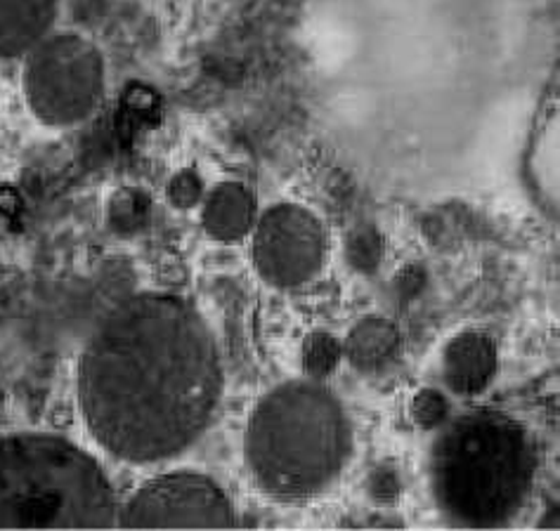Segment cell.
<instances>
[{"mask_svg":"<svg viewBox=\"0 0 560 531\" xmlns=\"http://www.w3.org/2000/svg\"><path fill=\"white\" fill-rule=\"evenodd\" d=\"M258 220L256 197L242 182H220L203 199L201 223L215 241H240Z\"/></svg>","mask_w":560,"mask_h":531,"instance_id":"cell-10","label":"cell"},{"mask_svg":"<svg viewBox=\"0 0 560 531\" xmlns=\"http://www.w3.org/2000/svg\"><path fill=\"white\" fill-rule=\"evenodd\" d=\"M223 364L209 323L171 293L121 300L88 338L79 404L97 445L128 463L166 461L209 427Z\"/></svg>","mask_w":560,"mask_h":531,"instance_id":"cell-1","label":"cell"},{"mask_svg":"<svg viewBox=\"0 0 560 531\" xmlns=\"http://www.w3.org/2000/svg\"><path fill=\"white\" fill-rule=\"evenodd\" d=\"M301 357H303L305 376H311L313 380H319V378H327L329 374H334V368L343 357V345L338 343L331 333L315 331L305 338Z\"/></svg>","mask_w":560,"mask_h":531,"instance_id":"cell-12","label":"cell"},{"mask_svg":"<svg viewBox=\"0 0 560 531\" xmlns=\"http://www.w3.org/2000/svg\"><path fill=\"white\" fill-rule=\"evenodd\" d=\"M370 494L378 500V504H388V500L397 498V494H400V480H397L393 470L381 468L370 480Z\"/></svg>","mask_w":560,"mask_h":531,"instance_id":"cell-18","label":"cell"},{"mask_svg":"<svg viewBox=\"0 0 560 531\" xmlns=\"http://www.w3.org/2000/svg\"><path fill=\"white\" fill-rule=\"evenodd\" d=\"M105 83V57L79 34H48L24 55V99L43 126L83 123L100 107Z\"/></svg>","mask_w":560,"mask_h":531,"instance_id":"cell-5","label":"cell"},{"mask_svg":"<svg viewBox=\"0 0 560 531\" xmlns=\"http://www.w3.org/2000/svg\"><path fill=\"white\" fill-rule=\"evenodd\" d=\"M411 416L423 430H435V427L445 425L450 418V402L440 390L425 388L421 390L415 402H411Z\"/></svg>","mask_w":560,"mask_h":531,"instance_id":"cell-15","label":"cell"},{"mask_svg":"<svg viewBox=\"0 0 560 531\" xmlns=\"http://www.w3.org/2000/svg\"><path fill=\"white\" fill-rule=\"evenodd\" d=\"M346 258L352 270L362 274L376 272L383 260V236L370 225L352 229L346 241Z\"/></svg>","mask_w":560,"mask_h":531,"instance_id":"cell-14","label":"cell"},{"mask_svg":"<svg viewBox=\"0 0 560 531\" xmlns=\"http://www.w3.org/2000/svg\"><path fill=\"white\" fill-rule=\"evenodd\" d=\"M402 347L400 331L383 317H366L346 338V357L362 374H376L395 362Z\"/></svg>","mask_w":560,"mask_h":531,"instance_id":"cell-11","label":"cell"},{"mask_svg":"<svg viewBox=\"0 0 560 531\" xmlns=\"http://www.w3.org/2000/svg\"><path fill=\"white\" fill-rule=\"evenodd\" d=\"M60 0H0V62L24 57L48 34Z\"/></svg>","mask_w":560,"mask_h":531,"instance_id":"cell-9","label":"cell"},{"mask_svg":"<svg viewBox=\"0 0 560 531\" xmlns=\"http://www.w3.org/2000/svg\"><path fill=\"white\" fill-rule=\"evenodd\" d=\"M250 253L265 282L293 288L319 274L327 234L313 211L299 203H277L256 220Z\"/></svg>","mask_w":560,"mask_h":531,"instance_id":"cell-7","label":"cell"},{"mask_svg":"<svg viewBox=\"0 0 560 531\" xmlns=\"http://www.w3.org/2000/svg\"><path fill=\"white\" fill-rule=\"evenodd\" d=\"M203 197V182L197 170H183L171 180L168 185V199L173 205L187 211L197 205Z\"/></svg>","mask_w":560,"mask_h":531,"instance_id":"cell-16","label":"cell"},{"mask_svg":"<svg viewBox=\"0 0 560 531\" xmlns=\"http://www.w3.org/2000/svg\"><path fill=\"white\" fill-rule=\"evenodd\" d=\"M112 215L114 225L119 229H138L147 215V199L140 194H124L121 199H116Z\"/></svg>","mask_w":560,"mask_h":531,"instance_id":"cell-17","label":"cell"},{"mask_svg":"<svg viewBox=\"0 0 560 531\" xmlns=\"http://www.w3.org/2000/svg\"><path fill=\"white\" fill-rule=\"evenodd\" d=\"M119 500L105 470L50 433L0 437V529H114Z\"/></svg>","mask_w":560,"mask_h":531,"instance_id":"cell-4","label":"cell"},{"mask_svg":"<svg viewBox=\"0 0 560 531\" xmlns=\"http://www.w3.org/2000/svg\"><path fill=\"white\" fill-rule=\"evenodd\" d=\"M124 529H230L234 510L225 492L199 472L154 477L119 508Z\"/></svg>","mask_w":560,"mask_h":531,"instance_id":"cell-6","label":"cell"},{"mask_svg":"<svg viewBox=\"0 0 560 531\" xmlns=\"http://www.w3.org/2000/svg\"><path fill=\"white\" fill-rule=\"evenodd\" d=\"M497 366V345L480 331L459 333L442 350V378L456 394L482 392L492 382Z\"/></svg>","mask_w":560,"mask_h":531,"instance_id":"cell-8","label":"cell"},{"mask_svg":"<svg viewBox=\"0 0 560 531\" xmlns=\"http://www.w3.org/2000/svg\"><path fill=\"white\" fill-rule=\"evenodd\" d=\"M533 177L541 194H547L549 201L558 199V128L556 121L549 123L544 135L535 142L533 152Z\"/></svg>","mask_w":560,"mask_h":531,"instance_id":"cell-13","label":"cell"},{"mask_svg":"<svg viewBox=\"0 0 560 531\" xmlns=\"http://www.w3.org/2000/svg\"><path fill=\"white\" fill-rule=\"evenodd\" d=\"M246 463L265 494L305 500L338 477L352 451L341 400L317 380L277 386L256 404L246 430Z\"/></svg>","mask_w":560,"mask_h":531,"instance_id":"cell-3","label":"cell"},{"mask_svg":"<svg viewBox=\"0 0 560 531\" xmlns=\"http://www.w3.org/2000/svg\"><path fill=\"white\" fill-rule=\"evenodd\" d=\"M533 435L501 411L478 409L452 421L435 439L431 484L445 518L468 529L509 524L535 482Z\"/></svg>","mask_w":560,"mask_h":531,"instance_id":"cell-2","label":"cell"}]
</instances>
